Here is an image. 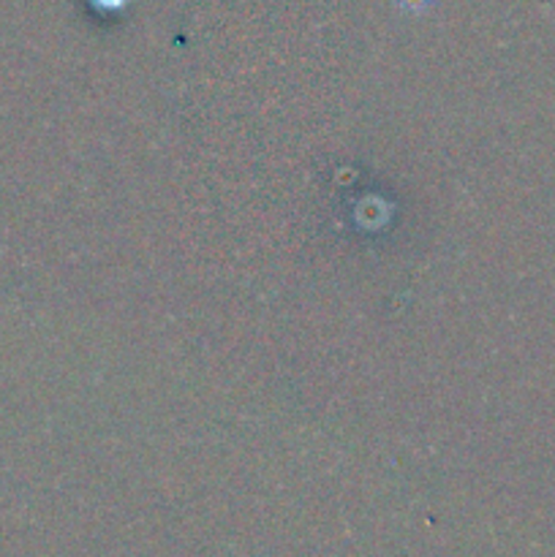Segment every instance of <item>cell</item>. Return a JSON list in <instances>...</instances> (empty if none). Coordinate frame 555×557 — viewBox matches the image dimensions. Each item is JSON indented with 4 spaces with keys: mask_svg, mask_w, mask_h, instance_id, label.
Here are the masks:
<instances>
[{
    "mask_svg": "<svg viewBox=\"0 0 555 557\" xmlns=\"http://www.w3.org/2000/svg\"><path fill=\"white\" fill-rule=\"evenodd\" d=\"M395 3L406 11H424L433 5V0H395Z\"/></svg>",
    "mask_w": 555,
    "mask_h": 557,
    "instance_id": "1",
    "label": "cell"
}]
</instances>
